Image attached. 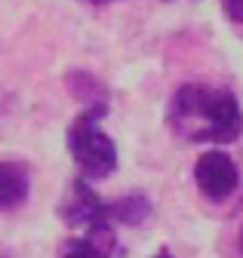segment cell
<instances>
[{"instance_id":"cell-4","label":"cell","mask_w":243,"mask_h":258,"mask_svg":"<svg viewBox=\"0 0 243 258\" xmlns=\"http://www.w3.org/2000/svg\"><path fill=\"white\" fill-rule=\"evenodd\" d=\"M58 215H62L68 228H93V224H102L111 218V203L99 200V194L77 178L68 187L62 206H58Z\"/></svg>"},{"instance_id":"cell-2","label":"cell","mask_w":243,"mask_h":258,"mask_svg":"<svg viewBox=\"0 0 243 258\" xmlns=\"http://www.w3.org/2000/svg\"><path fill=\"white\" fill-rule=\"evenodd\" d=\"M105 111H108V102L105 105H89L68 126V151L74 154L77 166L83 169L86 178H105L117 169V148L96 126V120H102Z\"/></svg>"},{"instance_id":"cell-3","label":"cell","mask_w":243,"mask_h":258,"mask_svg":"<svg viewBox=\"0 0 243 258\" xmlns=\"http://www.w3.org/2000/svg\"><path fill=\"white\" fill-rule=\"evenodd\" d=\"M194 181L203 190V197L222 203V200H228L231 194H234L240 175H237V166H234V160L228 154H222V151H206L197 160V166H194Z\"/></svg>"},{"instance_id":"cell-5","label":"cell","mask_w":243,"mask_h":258,"mask_svg":"<svg viewBox=\"0 0 243 258\" xmlns=\"http://www.w3.org/2000/svg\"><path fill=\"white\" fill-rule=\"evenodd\" d=\"M114 252V231L108 228V221L93 224L83 240H74L65 249V258H111Z\"/></svg>"},{"instance_id":"cell-7","label":"cell","mask_w":243,"mask_h":258,"mask_svg":"<svg viewBox=\"0 0 243 258\" xmlns=\"http://www.w3.org/2000/svg\"><path fill=\"white\" fill-rule=\"evenodd\" d=\"M65 83L71 86V95H74V99H80V102H86V105H105V102H108L105 86H102L96 77L83 74V71L68 74V80H65Z\"/></svg>"},{"instance_id":"cell-11","label":"cell","mask_w":243,"mask_h":258,"mask_svg":"<svg viewBox=\"0 0 243 258\" xmlns=\"http://www.w3.org/2000/svg\"><path fill=\"white\" fill-rule=\"evenodd\" d=\"M157 258H172V255H169V252H160V255H157Z\"/></svg>"},{"instance_id":"cell-12","label":"cell","mask_w":243,"mask_h":258,"mask_svg":"<svg viewBox=\"0 0 243 258\" xmlns=\"http://www.w3.org/2000/svg\"><path fill=\"white\" fill-rule=\"evenodd\" d=\"M240 252H243V231H240Z\"/></svg>"},{"instance_id":"cell-9","label":"cell","mask_w":243,"mask_h":258,"mask_svg":"<svg viewBox=\"0 0 243 258\" xmlns=\"http://www.w3.org/2000/svg\"><path fill=\"white\" fill-rule=\"evenodd\" d=\"M222 10L231 22H240L243 25V0H222Z\"/></svg>"},{"instance_id":"cell-6","label":"cell","mask_w":243,"mask_h":258,"mask_svg":"<svg viewBox=\"0 0 243 258\" xmlns=\"http://www.w3.org/2000/svg\"><path fill=\"white\" fill-rule=\"evenodd\" d=\"M28 197V169L22 163H0V209H13Z\"/></svg>"},{"instance_id":"cell-10","label":"cell","mask_w":243,"mask_h":258,"mask_svg":"<svg viewBox=\"0 0 243 258\" xmlns=\"http://www.w3.org/2000/svg\"><path fill=\"white\" fill-rule=\"evenodd\" d=\"M93 7H108V4H114V0H89Z\"/></svg>"},{"instance_id":"cell-1","label":"cell","mask_w":243,"mask_h":258,"mask_svg":"<svg viewBox=\"0 0 243 258\" xmlns=\"http://www.w3.org/2000/svg\"><path fill=\"white\" fill-rule=\"evenodd\" d=\"M169 126L188 142H237L243 133V114L228 89L203 83L178 86L169 99Z\"/></svg>"},{"instance_id":"cell-8","label":"cell","mask_w":243,"mask_h":258,"mask_svg":"<svg viewBox=\"0 0 243 258\" xmlns=\"http://www.w3.org/2000/svg\"><path fill=\"white\" fill-rule=\"evenodd\" d=\"M151 212V203L142 197V194H130L120 203H111V218L124 221V224H142Z\"/></svg>"}]
</instances>
